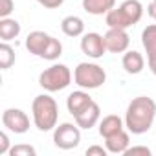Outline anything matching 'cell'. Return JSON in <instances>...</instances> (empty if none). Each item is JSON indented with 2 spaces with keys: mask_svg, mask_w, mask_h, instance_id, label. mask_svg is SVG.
<instances>
[{
  "mask_svg": "<svg viewBox=\"0 0 156 156\" xmlns=\"http://www.w3.org/2000/svg\"><path fill=\"white\" fill-rule=\"evenodd\" d=\"M156 119V101L147 96L134 98L125 112V129L130 134H145L151 130Z\"/></svg>",
  "mask_w": 156,
  "mask_h": 156,
  "instance_id": "obj_1",
  "label": "cell"
},
{
  "mask_svg": "<svg viewBox=\"0 0 156 156\" xmlns=\"http://www.w3.org/2000/svg\"><path fill=\"white\" fill-rule=\"evenodd\" d=\"M31 118H33V125L41 132L53 130L57 127V119H59L57 101L48 94L37 96L31 103Z\"/></svg>",
  "mask_w": 156,
  "mask_h": 156,
  "instance_id": "obj_2",
  "label": "cell"
},
{
  "mask_svg": "<svg viewBox=\"0 0 156 156\" xmlns=\"http://www.w3.org/2000/svg\"><path fill=\"white\" fill-rule=\"evenodd\" d=\"M143 17V6L140 0H125L118 8L110 9L105 15V22L108 28H130L138 24Z\"/></svg>",
  "mask_w": 156,
  "mask_h": 156,
  "instance_id": "obj_3",
  "label": "cell"
},
{
  "mask_svg": "<svg viewBox=\"0 0 156 156\" xmlns=\"http://www.w3.org/2000/svg\"><path fill=\"white\" fill-rule=\"evenodd\" d=\"M107 81V72L103 66L96 62H79L73 70V83L85 88V90H94L103 87Z\"/></svg>",
  "mask_w": 156,
  "mask_h": 156,
  "instance_id": "obj_4",
  "label": "cell"
},
{
  "mask_svg": "<svg viewBox=\"0 0 156 156\" xmlns=\"http://www.w3.org/2000/svg\"><path fill=\"white\" fill-rule=\"evenodd\" d=\"M70 83H72V72L66 64H61V62L51 64L39 75V85L46 92H61L68 88Z\"/></svg>",
  "mask_w": 156,
  "mask_h": 156,
  "instance_id": "obj_5",
  "label": "cell"
},
{
  "mask_svg": "<svg viewBox=\"0 0 156 156\" xmlns=\"http://www.w3.org/2000/svg\"><path fill=\"white\" fill-rule=\"evenodd\" d=\"M53 143L57 149L72 151L81 143V127L73 123H61L53 129Z\"/></svg>",
  "mask_w": 156,
  "mask_h": 156,
  "instance_id": "obj_6",
  "label": "cell"
},
{
  "mask_svg": "<svg viewBox=\"0 0 156 156\" xmlns=\"http://www.w3.org/2000/svg\"><path fill=\"white\" fill-rule=\"evenodd\" d=\"M2 125L9 132L24 134L30 130V116L20 108H6L2 112Z\"/></svg>",
  "mask_w": 156,
  "mask_h": 156,
  "instance_id": "obj_7",
  "label": "cell"
},
{
  "mask_svg": "<svg viewBox=\"0 0 156 156\" xmlns=\"http://www.w3.org/2000/svg\"><path fill=\"white\" fill-rule=\"evenodd\" d=\"M103 37H105L107 51H110V53H125L129 50L130 37H129L127 30H123V28H108V31Z\"/></svg>",
  "mask_w": 156,
  "mask_h": 156,
  "instance_id": "obj_8",
  "label": "cell"
},
{
  "mask_svg": "<svg viewBox=\"0 0 156 156\" xmlns=\"http://www.w3.org/2000/svg\"><path fill=\"white\" fill-rule=\"evenodd\" d=\"M81 51L87 57H90V59H101L107 53L105 37L99 35V33H96V31L85 33L83 39H81Z\"/></svg>",
  "mask_w": 156,
  "mask_h": 156,
  "instance_id": "obj_9",
  "label": "cell"
},
{
  "mask_svg": "<svg viewBox=\"0 0 156 156\" xmlns=\"http://www.w3.org/2000/svg\"><path fill=\"white\" fill-rule=\"evenodd\" d=\"M141 44L147 53V66L156 75V24H149L141 31Z\"/></svg>",
  "mask_w": 156,
  "mask_h": 156,
  "instance_id": "obj_10",
  "label": "cell"
},
{
  "mask_svg": "<svg viewBox=\"0 0 156 156\" xmlns=\"http://www.w3.org/2000/svg\"><path fill=\"white\" fill-rule=\"evenodd\" d=\"M50 41H51V35H48L46 31H39L37 30V31H31L26 37V48H28L30 53H33V55H37V57L42 59V55H44Z\"/></svg>",
  "mask_w": 156,
  "mask_h": 156,
  "instance_id": "obj_11",
  "label": "cell"
},
{
  "mask_svg": "<svg viewBox=\"0 0 156 156\" xmlns=\"http://www.w3.org/2000/svg\"><path fill=\"white\" fill-rule=\"evenodd\" d=\"M92 101H94V99L90 98V94L85 92V88H81V90L72 92V94L66 98V108H68V112L75 118L77 114H81Z\"/></svg>",
  "mask_w": 156,
  "mask_h": 156,
  "instance_id": "obj_12",
  "label": "cell"
},
{
  "mask_svg": "<svg viewBox=\"0 0 156 156\" xmlns=\"http://www.w3.org/2000/svg\"><path fill=\"white\" fill-rule=\"evenodd\" d=\"M99 118H101V108H99V105L96 101H92L81 114H77L73 119L83 130H90L92 127H96L99 123Z\"/></svg>",
  "mask_w": 156,
  "mask_h": 156,
  "instance_id": "obj_13",
  "label": "cell"
},
{
  "mask_svg": "<svg viewBox=\"0 0 156 156\" xmlns=\"http://www.w3.org/2000/svg\"><path fill=\"white\" fill-rule=\"evenodd\" d=\"M130 132L129 130H119L108 138H105V147L110 154H125V151L130 147Z\"/></svg>",
  "mask_w": 156,
  "mask_h": 156,
  "instance_id": "obj_14",
  "label": "cell"
},
{
  "mask_svg": "<svg viewBox=\"0 0 156 156\" xmlns=\"http://www.w3.org/2000/svg\"><path fill=\"white\" fill-rule=\"evenodd\" d=\"M121 66H123V70H125L127 73L138 75V73H141L143 68H145V59H143V55H141L140 51L130 50V51H125V53H123Z\"/></svg>",
  "mask_w": 156,
  "mask_h": 156,
  "instance_id": "obj_15",
  "label": "cell"
},
{
  "mask_svg": "<svg viewBox=\"0 0 156 156\" xmlns=\"http://www.w3.org/2000/svg\"><path fill=\"white\" fill-rule=\"evenodd\" d=\"M125 129V119H121L119 116L116 114H110V116H105L101 121H99V136L101 138H108L119 130Z\"/></svg>",
  "mask_w": 156,
  "mask_h": 156,
  "instance_id": "obj_16",
  "label": "cell"
},
{
  "mask_svg": "<svg viewBox=\"0 0 156 156\" xmlns=\"http://www.w3.org/2000/svg\"><path fill=\"white\" fill-rule=\"evenodd\" d=\"M61 30L66 37H81L85 33V22L77 15H68L61 22Z\"/></svg>",
  "mask_w": 156,
  "mask_h": 156,
  "instance_id": "obj_17",
  "label": "cell"
},
{
  "mask_svg": "<svg viewBox=\"0 0 156 156\" xmlns=\"http://www.w3.org/2000/svg\"><path fill=\"white\" fill-rule=\"evenodd\" d=\"M116 8V0H83V9L88 15H107Z\"/></svg>",
  "mask_w": 156,
  "mask_h": 156,
  "instance_id": "obj_18",
  "label": "cell"
},
{
  "mask_svg": "<svg viewBox=\"0 0 156 156\" xmlns=\"http://www.w3.org/2000/svg\"><path fill=\"white\" fill-rule=\"evenodd\" d=\"M19 35H20V24H19V20L9 19V17L0 19V39L9 42V41L17 39Z\"/></svg>",
  "mask_w": 156,
  "mask_h": 156,
  "instance_id": "obj_19",
  "label": "cell"
},
{
  "mask_svg": "<svg viewBox=\"0 0 156 156\" xmlns=\"http://www.w3.org/2000/svg\"><path fill=\"white\" fill-rule=\"evenodd\" d=\"M15 59H17L15 50H13L6 41H2V44H0V70L11 68V66L15 64Z\"/></svg>",
  "mask_w": 156,
  "mask_h": 156,
  "instance_id": "obj_20",
  "label": "cell"
},
{
  "mask_svg": "<svg viewBox=\"0 0 156 156\" xmlns=\"http://www.w3.org/2000/svg\"><path fill=\"white\" fill-rule=\"evenodd\" d=\"M8 154H9V156H35V154H37V151H35V147H33V145L19 143V145L11 147Z\"/></svg>",
  "mask_w": 156,
  "mask_h": 156,
  "instance_id": "obj_21",
  "label": "cell"
},
{
  "mask_svg": "<svg viewBox=\"0 0 156 156\" xmlns=\"http://www.w3.org/2000/svg\"><path fill=\"white\" fill-rule=\"evenodd\" d=\"M15 9V2L13 0H0V19H6L13 13Z\"/></svg>",
  "mask_w": 156,
  "mask_h": 156,
  "instance_id": "obj_22",
  "label": "cell"
},
{
  "mask_svg": "<svg viewBox=\"0 0 156 156\" xmlns=\"http://www.w3.org/2000/svg\"><path fill=\"white\" fill-rule=\"evenodd\" d=\"M132 154H145V156H149L151 149L145 147V145H134V147H129L125 151V156H132Z\"/></svg>",
  "mask_w": 156,
  "mask_h": 156,
  "instance_id": "obj_23",
  "label": "cell"
},
{
  "mask_svg": "<svg viewBox=\"0 0 156 156\" xmlns=\"http://www.w3.org/2000/svg\"><path fill=\"white\" fill-rule=\"evenodd\" d=\"M108 151L107 147H101V145H90L87 149V156H107Z\"/></svg>",
  "mask_w": 156,
  "mask_h": 156,
  "instance_id": "obj_24",
  "label": "cell"
},
{
  "mask_svg": "<svg viewBox=\"0 0 156 156\" xmlns=\"http://www.w3.org/2000/svg\"><path fill=\"white\" fill-rule=\"evenodd\" d=\"M35 2H39L46 9H57V8H61L64 4V0H35Z\"/></svg>",
  "mask_w": 156,
  "mask_h": 156,
  "instance_id": "obj_25",
  "label": "cell"
},
{
  "mask_svg": "<svg viewBox=\"0 0 156 156\" xmlns=\"http://www.w3.org/2000/svg\"><path fill=\"white\" fill-rule=\"evenodd\" d=\"M9 136L8 132H0V154H8L9 152Z\"/></svg>",
  "mask_w": 156,
  "mask_h": 156,
  "instance_id": "obj_26",
  "label": "cell"
},
{
  "mask_svg": "<svg viewBox=\"0 0 156 156\" xmlns=\"http://www.w3.org/2000/svg\"><path fill=\"white\" fill-rule=\"evenodd\" d=\"M147 13L152 20H156V0H151L149 6H147Z\"/></svg>",
  "mask_w": 156,
  "mask_h": 156,
  "instance_id": "obj_27",
  "label": "cell"
}]
</instances>
